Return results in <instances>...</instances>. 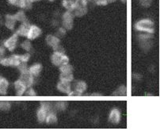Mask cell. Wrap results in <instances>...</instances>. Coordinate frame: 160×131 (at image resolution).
Returning a JSON list of instances; mask_svg holds the SVG:
<instances>
[{
  "label": "cell",
  "mask_w": 160,
  "mask_h": 131,
  "mask_svg": "<svg viewBox=\"0 0 160 131\" xmlns=\"http://www.w3.org/2000/svg\"><path fill=\"white\" fill-rule=\"evenodd\" d=\"M87 83L83 81H78L75 84V91L80 95H82L86 90H87Z\"/></svg>",
  "instance_id": "obj_17"
},
{
  "label": "cell",
  "mask_w": 160,
  "mask_h": 131,
  "mask_svg": "<svg viewBox=\"0 0 160 131\" xmlns=\"http://www.w3.org/2000/svg\"><path fill=\"white\" fill-rule=\"evenodd\" d=\"M77 17H82L87 12V0H75V7L74 9Z\"/></svg>",
  "instance_id": "obj_3"
},
{
  "label": "cell",
  "mask_w": 160,
  "mask_h": 131,
  "mask_svg": "<svg viewBox=\"0 0 160 131\" xmlns=\"http://www.w3.org/2000/svg\"><path fill=\"white\" fill-rule=\"evenodd\" d=\"M60 70L61 72H72L73 71V67L69 64H66V65H60Z\"/></svg>",
  "instance_id": "obj_24"
},
{
  "label": "cell",
  "mask_w": 160,
  "mask_h": 131,
  "mask_svg": "<svg viewBox=\"0 0 160 131\" xmlns=\"http://www.w3.org/2000/svg\"><path fill=\"white\" fill-rule=\"evenodd\" d=\"M5 56V49L3 47H0V61L2 60Z\"/></svg>",
  "instance_id": "obj_33"
},
{
  "label": "cell",
  "mask_w": 160,
  "mask_h": 131,
  "mask_svg": "<svg viewBox=\"0 0 160 131\" xmlns=\"http://www.w3.org/2000/svg\"><path fill=\"white\" fill-rule=\"evenodd\" d=\"M19 80L26 84L27 87H30L33 83V76L29 73V69L23 72H21V76Z\"/></svg>",
  "instance_id": "obj_7"
},
{
  "label": "cell",
  "mask_w": 160,
  "mask_h": 131,
  "mask_svg": "<svg viewBox=\"0 0 160 131\" xmlns=\"http://www.w3.org/2000/svg\"><path fill=\"white\" fill-rule=\"evenodd\" d=\"M41 34V29H40L38 26H34V25H31L30 27H29V32H28L27 37L26 38L29 40H34L36 39L37 38H38L40 35Z\"/></svg>",
  "instance_id": "obj_9"
},
{
  "label": "cell",
  "mask_w": 160,
  "mask_h": 131,
  "mask_svg": "<svg viewBox=\"0 0 160 131\" xmlns=\"http://www.w3.org/2000/svg\"><path fill=\"white\" fill-rule=\"evenodd\" d=\"M16 19L14 18V15H11V14H7L6 15V22L5 25L9 29H13L15 26Z\"/></svg>",
  "instance_id": "obj_16"
},
{
  "label": "cell",
  "mask_w": 160,
  "mask_h": 131,
  "mask_svg": "<svg viewBox=\"0 0 160 131\" xmlns=\"http://www.w3.org/2000/svg\"><path fill=\"white\" fill-rule=\"evenodd\" d=\"M67 106H68V103L66 102L60 101V102H57L56 103V108L59 111H64L67 108Z\"/></svg>",
  "instance_id": "obj_25"
},
{
  "label": "cell",
  "mask_w": 160,
  "mask_h": 131,
  "mask_svg": "<svg viewBox=\"0 0 160 131\" xmlns=\"http://www.w3.org/2000/svg\"><path fill=\"white\" fill-rule=\"evenodd\" d=\"M14 18H15L16 21H19V22H24L26 21V14L23 11H19L18 13H16L14 14Z\"/></svg>",
  "instance_id": "obj_23"
},
{
  "label": "cell",
  "mask_w": 160,
  "mask_h": 131,
  "mask_svg": "<svg viewBox=\"0 0 160 131\" xmlns=\"http://www.w3.org/2000/svg\"><path fill=\"white\" fill-rule=\"evenodd\" d=\"M9 3L16 7L24 9H30L32 7L31 0H9Z\"/></svg>",
  "instance_id": "obj_8"
},
{
  "label": "cell",
  "mask_w": 160,
  "mask_h": 131,
  "mask_svg": "<svg viewBox=\"0 0 160 131\" xmlns=\"http://www.w3.org/2000/svg\"><path fill=\"white\" fill-rule=\"evenodd\" d=\"M140 2L142 6L145 7H150V5L152 4V0H140Z\"/></svg>",
  "instance_id": "obj_31"
},
{
  "label": "cell",
  "mask_w": 160,
  "mask_h": 131,
  "mask_svg": "<svg viewBox=\"0 0 160 131\" xmlns=\"http://www.w3.org/2000/svg\"><path fill=\"white\" fill-rule=\"evenodd\" d=\"M41 107H42V108H44L46 111H48V112H50V111H51L52 106L51 104L48 102H42L41 104Z\"/></svg>",
  "instance_id": "obj_28"
},
{
  "label": "cell",
  "mask_w": 160,
  "mask_h": 131,
  "mask_svg": "<svg viewBox=\"0 0 160 131\" xmlns=\"http://www.w3.org/2000/svg\"><path fill=\"white\" fill-rule=\"evenodd\" d=\"M57 89L60 92H63L65 94H69L71 92V85L69 82L60 81L57 84Z\"/></svg>",
  "instance_id": "obj_14"
},
{
  "label": "cell",
  "mask_w": 160,
  "mask_h": 131,
  "mask_svg": "<svg viewBox=\"0 0 160 131\" xmlns=\"http://www.w3.org/2000/svg\"><path fill=\"white\" fill-rule=\"evenodd\" d=\"M62 5L68 11H73L75 7V1H74V0H63Z\"/></svg>",
  "instance_id": "obj_20"
},
{
  "label": "cell",
  "mask_w": 160,
  "mask_h": 131,
  "mask_svg": "<svg viewBox=\"0 0 160 131\" xmlns=\"http://www.w3.org/2000/svg\"><path fill=\"white\" fill-rule=\"evenodd\" d=\"M22 63L20 60V55H13L10 57H4L0 61V64L3 66H18Z\"/></svg>",
  "instance_id": "obj_4"
},
{
  "label": "cell",
  "mask_w": 160,
  "mask_h": 131,
  "mask_svg": "<svg viewBox=\"0 0 160 131\" xmlns=\"http://www.w3.org/2000/svg\"><path fill=\"white\" fill-rule=\"evenodd\" d=\"M49 1H52H52H54V0H49Z\"/></svg>",
  "instance_id": "obj_37"
},
{
  "label": "cell",
  "mask_w": 160,
  "mask_h": 131,
  "mask_svg": "<svg viewBox=\"0 0 160 131\" xmlns=\"http://www.w3.org/2000/svg\"><path fill=\"white\" fill-rule=\"evenodd\" d=\"M36 1H39V0H31V2H36Z\"/></svg>",
  "instance_id": "obj_35"
},
{
  "label": "cell",
  "mask_w": 160,
  "mask_h": 131,
  "mask_svg": "<svg viewBox=\"0 0 160 131\" xmlns=\"http://www.w3.org/2000/svg\"><path fill=\"white\" fill-rule=\"evenodd\" d=\"M30 58V55L29 53H26V54H23V55H20V60L22 62H24V63H26L28 62V60Z\"/></svg>",
  "instance_id": "obj_29"
},
{
  "label": "cell",
  "mask_w": 160,
  "mask_h": 131,
  "mask_svg": "<svg viewBox=\"0 0 160 131\" xmlns=\"http://www.w3.org/2000/svg\"><path fill=\"white\" fill-rule=\"evenodd\" d=\"M45 122L48 124H54V123H57V117H56V114L52 112H48L47 114Z\"/></svg>",
  "instance_id": "obj_22"
},
{
  "label": "cell",
  "mask_w": 160,
  "mask_h": 131,
  "mask_svg": "<svg viewBox=\"0 0 160 131\" xmlns=\"http://www.w3.org/2000/svg\"><path fill=\"white\" fill-rule=\"evenodd\" d=\"M135 28L138 31H143L149 34H153L154 22L150 19H142L136 22Z\"/></svg>",
  "instance_id": "obj_1"
},
{
  "label": "cell",
  "mask_w": 160,
  "mask_h": 131,
  "mask_svg": "<svg viewBox=\"0 0 160 131\" xmlns=\"http://www.w3.org/2000/svg\"><path fill=\"white\" fill-rule=\"evenodd\" d=\"M60 81H65V82H72L73 80L74 76L72 72H61L60 76Z\"/></svg>",
  "instance_id": "obj_21"
},
{
  "label": "cell",
  "mask_w": 160,
  "mask_h": 131,
  "mask_svg": "<svg viewBox=\"0 0 160 131\" xmlns=\"http://www.w3.org/2000/svg\"><path fill=\"white\" fill-rule=\"evenodd\" d=\"M26 95H27V96H35L37 94L36 92H34L33 89L29 87V88L28 89V91H26Z\"/></svg>",
  "instance_id": "obj_32"
},
{
  "label": "cell",
  "mask_w": 160,
  "mask_h": 131,
  "mask_svg": "<svg viewBox=\"0 0 160 131\" xmlns=\"http://www.w3.org/2000/svg\"><path fill=\"white\" fill-rule=\"evenodd\" d=\"M121 1H122L123 3H125V2H126V1H127V0H121Z\"/></svg>",
  "instance_id": "obj_36"
},
{
  "label": "cell",
  "mask_w": 160,
  "mask_h": 131,
  "mask_svg": "<svg viewBox=\"0 0 160 131\" xmlns=\"http://www.w3.org/2000/svg\"><path fill=\"white\" fill-rule=\"evenodd\" d=\"M9 82L5 78L0 79V95H5L8 89Z\"/></svg>",
  "instance_id": "obj_18"
},
{
  "label": "cell",
  "mask_w": 160,
  "mask_h": 131,
  "mask_svg": "<svg viewBox=\"0 0 160 131\" xmlns=\"http://www.w3.org/2000/svg\"><path fill=\"white\" fill-rule=\"evenodd\" d=\"M116 0H107V3H112V2H115Z\"/></svg>",
  "instance_id": "obj_34"
},
{
  "label": "cell",
  "mask_w": 160,
  "mask_h": 131,
  "mask_svg": "<svg viewBox=\"0 0 160 131\" xmlns=\"http://www.w3.org/2000/svg\"><path fill=\"white\" fill-rule=\"evenodd\" d=\"M46 42L48 45V46L52 47L53 50H56V48L60 45V39L57 37L53 35H48L46 37Z\"/></svg>",
  "instance_id": "obj_11"
},
{
  "label": "cell",
  "mask_w": 160,
  "mask_h": 131,
  "mask_svg": "<svg viewBox=\"0 0 160 131\" xmlns=\"http://www.w3.org/2000/svg\"><path fill=\"white\" fill-rule=\"evenodd\" d=\"M48 111H46L44 108L42 107H40L39 109L38 110V112H37V116H38V120L39 121V123H44L46 119L47 114H48Z\"/></svg>",
  "instance_id": "obj_19"
},
{
  "label": "cell",
  "mask_w": 160,
  "mask_h": 131,
  "mask_svg": "<svg viewBox=\"0 0 160 131\" xmlns=\"http://www.w3.org/2000/svg\"><path fill=\"white\" fill-rule=\"evenodd\" d=\"M51 60L52 64L56 66H59L66 64H69V58L63 53L55 51L51 56Z\"/></svg>",
  "instance_id": "obj_2"
},
{
  "label": "cell",
  "mask_w": 160,
  "mask_h": 131,
  "mask_svg": "<svg viewBox=\"0 0 160 131\" xmlns=\"http://www.w3.org/2000/svg\"><path fill=\"white\" fill-rule=\"evenodd\" d=\"M21 46H22V49L26 50V51L29 52L32 50V45H31V43L29 42V41H23V42L22 43V45H21Z\"/></svg>",
  "instance_id": "obj_27"
},
{
  "label": "cell",
  "mask_w": 160,
  "mask_h": 131,
  "mask_svg": "<svg viewBox=\"0 0 160 131\" xmlns=\"http://www.w3.org/2000/svg\"><path fill=\"white\" fill-rule=\"evenodd\" d=\"M63 26L69 30L73 27V15L71 11L65 12L63 15Z\"/></svg>",
  "instance_id": "obj_5"
},
{
  "label": "cell",
  "mask_w": 160,
  "mask_h": 131,
  "mask_svg": "<svg viewBox=\"0 0 160 131\" xmlns=\"http://www.w3.org/2000/svg\"><path fill=\"white\" fill-rule=\"evenodd\" d=\"M30 26V24H29V22H26V21L24 22H22V25H21V26H19L18 29L16 34H17L18 35L22 36V37H27V34L28 32H29Z\"/></svg>",
  "instance_id": "obj_12"
},
{
  "label": "cell",
  "mask_w": 160,
  "mask_h": 131,
  "mask_svg": "<svg viewBox=\"0 0 160 131\" xmlns=\"http://www.w3.org/2000/svg\"><path fill=\"white\" fill-rule=\"evenodd\" d=\"M41 70H42V65L41 64H34L29 68V73L33 77L38 76L39 74L41 73Z\"/></svg>",
  "instance_id": "obj_15"
},
{
  "label": "cell",
  "mask_w": 160,
  "mask_h": 131,
  "mask_svg": "<svg viewBox=\"0 0 160 131\" xmlns=\"http://www.w3.org/2000/svg\"><path fill=\"white\" fill-rule=\"evenodd\" d=\"M18 35L15 33V34H13L10 38H9L8 39L6 40V41H4V46L7 48L9 51L13 52L15 50L18 43Z\"/></svg>",
  "instance_id": "obj_6"
},
{
  "label": "cell",
  "mask_w": 160,
  "mask_h": 131,
  "mask_svg": "<svg viewBox=\"0 0 160 131\" xmlns=\"http://www.w3.org/2000/svg\"><path fill=\"white\" fill-rule=\"evenodd\" d=\"M14 87H15L16 90V95H17L18 96H21V95H23V94L26 92V88H27L26 84H25L23 82L21 81L20 80H17V81L14 83Z\"/></svg>",
  "instance_id": "obj_13"
},
{
  "label": "cell",
  "mask_w": 160,
  "mask_h": 131,
  "mask_svg": "<svg viewBox=\"0 0 160 131\" xmlns=\"http://www.w3.org/2000/svg\"><path fill=\"white\" fill-rule=\"evenodd\" d=\"M10 103L7 101H0V110L9 111L10 109Z\"/></svg>",
  "instance_id": "obj_26"
},
{
  "label": "cell",
  "mask_w": 160,
  "mask_h": 131,
  "mask_svg": "<svg viewBox=\"0 0 160 131\" xmlns=\"http://www.w3.org/2000/svg\"><path fill=\"white\" fill-rule=\"evenodd\" d=\"M109 121L113 124H118L121 121V112L119 110L113 109L109 114Z\"/></svg>",
  "instance_id": "obj_10"
},
{
  "label": "cell",
  "mask_w": 160,
  "mask_h": 131,
  "mask_svg": "<svg viewBox=\"0 0 160 131\" xmlns=\"http://www.w3.org/2000/svg\"><path fill=\"white\" fill-rule=\"evenodd\" d=\"M88 1V0H87ZM89 1H93V2L95 3L97 5H101V6H106L107 5V0H89Z\"/></svg>",
  "instance_id": "obj_30"
}]
</instances>
